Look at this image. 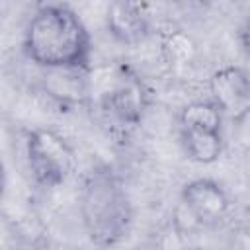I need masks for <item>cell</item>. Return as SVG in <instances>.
I'll return each mask as SVG.
<instances>
[{"label": "cell", "instance_id": "1", "mask_svg": "<svg viewBox=\"0 0 250 250\" xmlns=\"http://www.w3.org/2000/svg\"><path fill=\"white\" fill-rule=\"evenodd\" d=\"M23 55L39 68H90L92 37L82 18L62 2H43L29 16Z\"/></svg>", "mask_w": 250, "mask_h": 250}, {"label": "cell", "instance_id": "2", "mask_svg": "<svg viewBox=\"0 0 250 250\" xmlns=\"http://www.w3.org/2000/svg\"><path fill=\"white\" fill-rule=\"evenodd\" d=\"M80 219L96 246L121 242L133 223V205L121 178L109 168H96L80 189Z\"/></svg>", "mask_w": 250, "mask_h": 250}, {"label": "cell", "instance_id": "3", "mask_svg": "<svg viewBox=\"0 0 250 250\" xmlns=\"http://www.w3.org/2000/svg\"><path fill=\"white\" fill-rule=\"evenodd\" d=\"M25 160L33 182L45 189L62 186L76 166L70 143L49 127H35L27 133Z\"/></svg>", "mask_w": 250, "mask_h": 250}, {"label": "cell", "instance_id": "4", "mask_svg": "<svg viewBox=\"0 0 250 250\" xmlns=\"http://www.w3.org/2000/svg\"><path fill=\"white\" fill-rule=\"evenodd\" d=\"M96 105H100V109L107 113L115 123L133 129L141 125L150 107V92L143 78L129 64H119L115 80L111 82L109 90L96 102Z\"/></svg>", "mask_w": 250, "mask_h": 250}, {"label": "cell", "instance_id": "5", "mask_svg": "<svg viewBox=\"0 0 250 250\" xmlns=\"http://www.w3.org/2000/svg\"><path fill=\"white\" fill-rule=\"evenodd\" d=\"M209 96L225 119L240 123L250 113V76L242 66L227 64L209 76Z\"/></svg>", "mask_w": 250, "mask_h": 250}, {"label": "cell", "instance_id": "6", "mask_svg": "<svg viewBox=\"0 0 250 250\" xmlns=\"http://www.w3.org/2000/svg\"><path fill=\"white\" fill-rule=\"evenodd\" d=\"M90 68H41V92L59 105H92Z\"/></svg>", "mask_w": 250, "mask_h": 250}, {"label": "cell", "instance_id": "7", "mask_svg": "<svg viewBox=\"0 0 250 250\" xmlns=\"http://www.w3.org/2000/svg\"><path fill=\"white\" fill-rule=\"evenodd\" d=\"M109 35L123 45H139L150 33V14L145 0H109L105 12Z\"/></svg>", "mask_w": 250, "mask_h": 250}, {"label": "cell", "instance_id": "8", "mask_svg": "<svg viewBox=\"0 0 250 250\" xmlns=\"http://www.w3.org/2000/svg\"><path fill=\"white\" fill-rule=\"evenodd\" d=\"M180 199L197 215L203 227L219 223L230 211V197L227 189L211 178H195L184 184Z\"/></svg>", "mask_w": 250, "mask_h": 250}, {"label": "cell", "instance_id": "9", "mask_svg": "<svg viewBox=\"0 0 250 250\" xmlns=\"http://www.w3.org/2000/svg\"><path fill=\"white\" fill-rule=\"evenodd\" d=\"M158 53L170 70H184L193 64L199 49L195 39L188 31L170 27L158 33Z\"/></svg>", "mask_w": 250, "mask_h": 250}, {"label": "cell", "instance_id": "10", "mask_svg": "<svg viewBox=\"0 0 250 250\" xmlns=\"http://www.w3.org/2000/svg\"><path fill=\"white\" fill-rule=\"evenodd\" d=\"M180 145L191 162L213 164L225 150V137L223 131L180 129Z\"/></svg>", "mask_w": 250, "mask_h": 250}, {"label": "cell", "instance_id": "11", "mask_svg": "<svg viewBox=\"0 0 250 250\" xmlns=\"http://www.w3.org/2000/svg\"><path fill=\"white\" fill-rule=\"evenodd\" d=\"M225 115L219 105L209 100H195L182 107L178 115L180 129H205V131H223Z\"/></svg>", "mask_w": 250, "mask_h": 250}, {"label": "cell", "instance_id": "12", "mask_svg": "<svg viewBox=\"0 0 250 250\" xmlns=\"http://www.w3.org/2000/svg\"><path fill=\"white\" fill-rule=\"evenodd\" d=\"M172 227L178 236H189V234L197 232L203 227V223L182 199H178L176 207L172 209Z\"/></svg>", "mask_w": 250, "mask_h": 250}, {"label": "cell", "instance_id": "13", "mask_svg": "<svg viewBox=\"0 0 250 250\" xmlns=\"http://www.w3.org/2000/svg\"><path fill=\"white\" fill-rule=\"evenodd\" d=\"M240 43H242V49H244L246 57L250 59V20L240 29Z\"/></svg>", "mask_w": 250, "mask_h": 250}, {"label": "cell", "instance_id": "14", "mask_svg": "<svg viewBox=\"0 0 250 250\" xmlns=\"http://www.w3.org/2000/svg\"><path fill=\"white\" fill-rule=\"evenodd\" d=\"M170 2H174V4H182V2H188V0H170Z\"/></svg>", "mask_w": 250, "mask_h": 250}]
</instances>
